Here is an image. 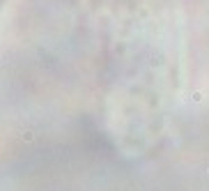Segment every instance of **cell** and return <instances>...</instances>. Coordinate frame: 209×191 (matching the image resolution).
<instances>
[{"instance_id": "cell-1", "label": "cell", "mask_w": 209, "mask_h": 191, "mask_svg": "<svg viewBox=\"0 0 209 191\" xmlns=\"http://www.w3.org/2000/svg\"><path fill=\"white\" fill-rule=\"evenodd\" d=\"M0 2H2V0H0Z\"/></svg>"}]
</instances>
